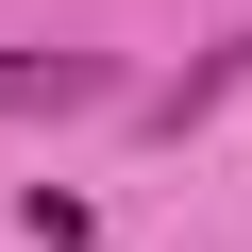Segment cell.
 I'll return each instance as SVG.
<instances>
[{"mask_svg": "<svg viewBox=\"0 0 252 252\" xmlns=\"http://www.w3.org/2000/svg\"><path fill=\"white\" fill-rule=\"evenodd\" d=\"M118 67L101 51H0V118H101Z\"/></svg>", "mask_w": 252, "mask_h": 252, "instance_id": "obj_1", "label": "cell"}]
</instances>
